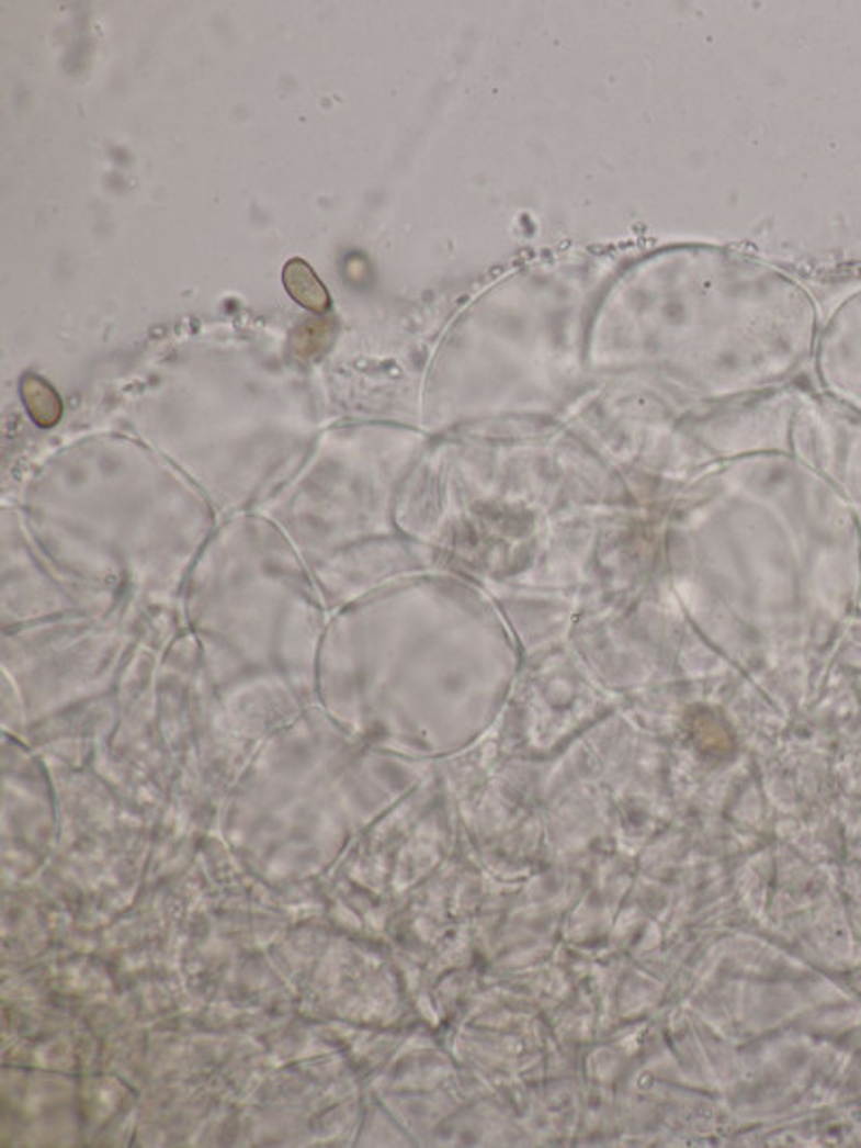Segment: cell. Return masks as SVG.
Masks as SVG:
<instances>
[{
  "label": "cell",
  "instance_id": "4",
  "mask_svg": "<svg viewBox=\"0 0 861 1148\" xmlns=\"http://www.w3.org/2000/svg\"><path fill=\"white\" fill-rule=\"evenodd\" d=\"M328 330H332L330 324H328V319H319V322H306V324H302V326L297 328V333H295V339H293V341H295L297 353H306V356L317 353V351L324 347V345L317 344V339H319L317 335H324V333H328Z\"/></svg>",
  "mask_w": 861,
  "mask_h": 1148
},
{
  "label": "cell",
  "instance_id": "1",
  "mask_svg": "<svg viewBox=\"0 0 861 1148\" xmlns=\"http://www.w3.org/2000/svg\"><path fill=\"white\" fill-rule=\"evenodd\" d=\"M679 289L683 300L672 297L664 285L655 291L632 281L619 297L605 300L599 317L625 319V330H610V341L625 337V345L610 351L616 358L625 356L627 367L657 371L691 393L706 395L744 391L786 371V333L746 330V319L762 315L747 317L746 311L780 293L769 300H762V293L754 300H709L693 297L691 283Z\"/></svg>",
  "mask_w": 861,
  "mask_h": 1148
},
{
  "label": "cell",
  "instance_id": "3",
  "mask_svg": "<svg viewBox=\"0 0 861 1148\" xmlns=\"http://www.w3.org/2000/svg\"><path fill=\"white\" fill-rule=\"evenodd\" d=\"M22 399H24L31 418L39 427L57 425L58 418L63 414V405L58 399L57 391L48 382H44L37 375H26L22 380Z\"/></svg>",
  "mask_w": 861,
  "mask_h": 1148
},
{
  "label": "cell",
  "instance_id": "2",
  "mask_svg": "<svg viewBox=\"0 0 861 1148\" xmlns=\"http://www.w3.org/2000/svg\"><path fill=\"white\" fill-rule=\"evenodd\" d=\"M283 283L288 295L313 313H326L330 308V293L319 281L315 270L304 259H291L283 270Z\"/></svg>",
  "mask_w": 861,
  "mask_h": 1148
}]
</instances>
